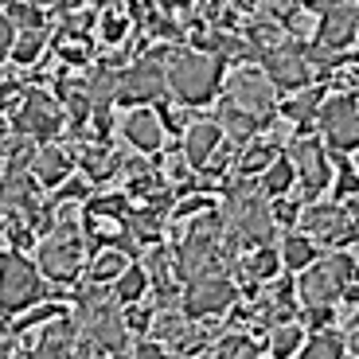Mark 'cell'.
<instances>
[{
    "label": "cell",
    "mask_w": 359,
    "mask_h": 359,
    "mask_svg": "<svg viewBox=\"0 0 359 359\" xmlns=\"http://www.w3.org/2000/svg\"><path fill=\"white\" fill-rule=\"evenodd\" d=\"M223 55L207 51H172L168 55V90L184 106H203L215 98L219 82H223Z\"/></svg>",
    "instance_id": "cell-1"
},
{
    "label": "cell",
    "mask_w": 359,
    "mask_h": 359,
    "mask_svg": "<svg viewBox=\"0 0 359 359\" xmlns=\"http://www.w3.org/2000/svg\"><path fill=\"white\" fill-rule=\"evenodd\" d=\"M86 250L90 243H86L82 223H55L36 246L39 273L47 281H55V285H71L82 273V266H86Z\"/></svg>",
    "instance_id": "cell-2"
},
{
    "label": "cell",
    "mask_w": 359,
    "mask_h": 359,
    "mask_svg": "<svg viewBox=\"0 0 359 359\" xmlns=\"http://www.w3.org/2000/svg\"><path fill=\"white\" fill-rule=\"evenodd\" d=\"M43 273H39V266H32V262H24L20 254L12 250H0V313H24V309H32L43 297Z\"/></svg>",
    "instance_id": "cell-3"
},
{
    "label": "cell",
    "mask_w": 359,
    "mask_h": 359,
    "mask_svg": "<svg viewBox=\"0 0 359 359\" xmlns=\"http://www.w3.org/2000/svg\"><path fill=\"white\" fill-rule=\"evenodd\" d=\"M297 226H305V234L324 250H340V246H351V238L359 234V223L348 215V207L328 199V203H301V219Z\"/></svg>",
    "instance_id": "cell-4"
},
{
    "label": "cell",
    "mask_w": 359,
    "mask_h": 359,
    "mask_svg": "<svg viewBox=\"0 0 359 359\" xmlns=\"http://www.w3.org/2000/svg\"><path fill=\"white\" fill-rule=\"evenodd\" d=\"M16 133L20 137H32V141H55V133L67 126V114H63V102L51 98L47 90H24V98L16 106Z\"/></svg>",
    "instance_id": "cell-5"
},
{
    "label": "cell",
    "mask_w": 359,
    "mask_h": 359,
    "mask_svg": "<svg viewBox=\"0 0 359 359\" xmlns=\"http://www.w3.org/2000/svg\"><path fill=\"white\" fill-rule=\"evenodd\" d=\"M316 121H320V133L328 141V149H336V153L359 149V102L351 94L328 98L320 106V114H316Z\"/></svg>",
    "instance_id": "cell-6"
},
{
    "label": "cell",
    "mask_w": 359,
    "mask_h": 359,
    "mask_svg": "<svg viewBox=\"0 0 359 359\" xmlns=\"http://www.w3.org/2000/svg\"><path fill=\"white\" fill-rule=\"evenodd\" d=\"M289 161H293L297 168V180H301V203L305 199H313L316 191H324L328 184H332V164H328V153H324V144L313 141V137L297 133L293 141H289Z\"/></svg>",
    "instance_id": "cell-7"
},
{
    "label": "cell",
    "mask_w": 359,
    "mask_h": 359,
    "mask_svg": "<svg viewBox=\"0 0 359 359\" xmlns=\"http://www.w3.org/2000/svg\"><path fill=\"white\" fill-rule=\"evenodd\" d=\"M168 94V71L161 67V59H137L133 67L117 74V102L133 106V102H161Z\"/></svg>",
    "instance_id": "cell-8"
},
{
    "label": "cell",
    "mask_w": 359,
    "mask_h": 359,
    "mask_svg": "<svg viewBox=\"0 0 359 359\" xmlns=\"http://www.w3.org/2000/svg\"><path fill=\"white\" fill-rule=\"evenodd\" d=\"M223 86H226L223 98H231L234 106L250 109V114L262 117V121L273 114V90H278V86H273L269 74L258 71V67H238V71H231Z\"/></svg>",
    "instance_id": "cell-9"
},
{
    "label": "cell",
    "mask_w": 359,
    "mask_h": 359,
    "mask_svg": "<svg viewBox=\"0 0 359 359\" xmlns=\"http://www.w3.org/2000/svg\"><path fill=\"white\" fill-rule=\"evenodd\" d=\"M262 71L269 74V82L278 90H301L313 82V67L305 59V43L301 39H285L273 51L262 55Z\"/></svg>",
    "instance_id": "cell-10"
},
{
    "label": "cell",
    "mask_w": 359,
    "mask_h": 359,
    "mask_svg": "<svg viewBox=\"0 0 359 359\" xmlns=\"http://www.w3.org/2000/svg\"><path fill=\"white\" fill-rule=\"evenodd\" d=\"M234 297H238L234 278H226V273H203V278L188 281V293H184V316H191V320L215 316V313H223V309L234 305Z\"/></svg>",
    "instance_id": "cell-11"
},
{
    "label": "cell",
    "mask_w": 359,
    "mask_h": 359,
    "mask_svg": "<svg viewBox=\"0 0 359 359\" xmlns=\"http://www.w3.org/2000/svg\"><path fill=\"white\" fill-rule=\"evenodd\" d=\"M164 121L156 109H144V106H133L126 117H121V137H126V144L133 149V153L141 156H156L164 149Z\"/></svg>",
    "instance_id": "cell-12"
},
{
    "label": "cell",
    "mask_w": 359,
    "mask_h": 359,
    "mask_svg": "<svg viewBox=\"0 0 359 359\" xmlns=\"http://www.w3.org/2000/svg\"><path fill=\"white\" fill-rule=\"evenodd\" d=\"M359 39V4H332V8H320V32H316V43H324L328 51H348Z\"/></svg>",
    "instance_id": "cell-13"
},
{
    "label": "cell",
    "mask_w": 359,
    "mask_h": 359,
    "mask_svg": "<svg viewBox=\"0 0 359 359\" xmlns=\"http://www.w3.org/2000/svg\"><path fill=\"white\" fill-rule=\"evenodd\" d=\"M74 164H79V156L71 153V144L43 141L32 156V176H36L39 188H59L63 180L74 176Z\"/></svg>",
    "instance_id": "cell-14"
},
{
    "label": "cell",
    "mask_w": 359,
    "mask_h": 359,
    "mask_svg": "<svg viewBox=\"0 0 359 359\" xmlns=\"http://www.w3.org/2000/svg\"><path fill=\"white\" fill-rule=\"evenodd\" d=\"M74 340H79V316H55L36 328L27 355H74Z\"/></svg>",
    "instance_id": "cell-15"
},
{
    "label": "cell",
    "mask_w": 359,
    "mask_h": 359,
    "mask_svg": "<svg viewBox=\"0 0 359 359\" xmlns=\"http://www.w3.org/2000/svg\"><path fill=\"white\" fill-rule=\"evenodd\" d=\"M223 141H226V133L215 117H211V121H188V126H184V156H188L191 168H199V172H203V164L211 161V153H215Z\"/></svg>",
    "instance_id": "cell-16"
},
{
    "label": "cell",
    "mask_w": 359,
    "mask_h": 359,
    "mask_svg": "<svg viewBox=\"0 0 359 359\" xmlns=\"http://www.w3.org/2000/svg\"><path fill=\"white\" fill-rule=\"evenodd\" d=\"M79 168L90 184H106V180H114L117 172L126 168V161H121L106 141H98V144H82L79 149Z\"/></svg>",
    "instance_id": "cell-17"
},
{
    "label": "cell",
    "mask_w": 359,
    "mask_h": 359,
    "mask_svg": "<svg viewBox=\"0 0 359 359\" xmlns=\"http://www.w3.org/2000/svg\"><path fill=\"white\" fill-rule=\"evenodd\" d=\"M215 121L223 126L226 141H234V144H246V141H250V137L262 129V117H254L250 109H243V106H234L231 98H223V102H219Z\"/></svg>",
    "instance_id": "cell-18"
},
{
    "label": "cell",
    "mask_w": 359,
    "mask_h": 359,
    "mask_svg": "<svg viewBox=\"0 0 359 359\" xmlns=\"http://www.w3.org/2000/svg\"><path fill=\"white\" fill-rule=\"evenodd\" d=\"M320 106H324V90L320 86H301V90H293V98L281 106V117H289L297 126V133H305L309 126L316 121V114H320Z\"/></svg>",
    "instance_id": "cell-19"
},
{
    "label": "cell",
    "mask_w": 359,
    "mask_h": 359,
    "mask_svg": "<svg viewBox=\"0 0 359 359\" xmlns=\"http://www.w3.org/2000/svg\"><path fill=\"white\" fill-rule=\"evenodd\" d=\"M243 36H246V43L258 51V59H262L266 51H273L278 43H285V39H289V36H285V24H281L278 16H269V12H254V16L246 20V32H243Z\"/></svg>",
    "instance_id": "cell-20"
},
{
    "label": "cell",
    "mask_w": 359,
    "mask_h": 359,
    "mask_svg": "<svg viewBox=\"0 0 359 359\" xmlns=\"http://www.w3.org/2000/svg\"><path fill=\"white\" fill-rule=\"evenodd\" d=\"M133 262V254L121 250V246H98V254H94V262H90V281H98V285H114L121 273H126V266Z\"/></svg>",
    "instance_id": "cell-21"
},
{
    "label": "cell",
    "mask_w": 359,
    "mask_h": 359,
    "mask_svg": "<svg viewBox=\"0 0 359 359\" xmlns=\"http://www.w3.org/2000/svg\"><path fill=\"white\" fill-rule=\"evenodd\" d=\"M273 156H278V149L262 137V141H246L243 149H238V156H234V176H262V172L273 164Z\"/></svg>",
    "instance_id": "cell-22"
},
{
    "label": "cell",
    "mask_w": 359,
    "mask_h": 359,
    "mask_svg": "<svg viewBox=\"0 0 359 359\" xmlns=\"http://www.w3.org/2000/svg\"><path fill=\"white\" fill-rule=\"evenodd\" d=\"M316 250H320V246H316L305 231H289L278 254H281V266H285V269H293V273H301L305 266H313V262L320 258Z\"/></svg>",
    "instance_id": "cell-23"
},
{
    "label": "cell",
    "mask_w": 359,
    "mask_h": 359,
    "mask_svg": "<svg viewBox=\"0 0 359 359\" xmlns=\"http://www.w3.org/2000/svg\"><path fill=\"white\" fill-rule=\"evenodd\" d=\"M129 32H133V16H129V8H102L98 12V39L106 47H121V43H129Z\"/></svg>",
    "instance_id": "cell-24"
},
{
    "label": "cell",
    "mask_w": 359,
    "mask_h": 359,
    "mask_svg": "<svg viewBox=\"0 0 359 359\" xmlns=\"http://www.w3.org/2000/svg\"><path fill=\"white\" fill-rule=\"evenodd\" d=\"M293 184H297V168H293V161H289V156H273V164H269V168L262 172V180H258L262 196H269V199L289 196V191H293Z\"/></svg>",
    "instance_id": "cell-25"
},
{
    "label": "cell",
    "mask_w": 359,
    "mask_h": 359,
    "mask_svg": "<svg viewBox=\"0 0 359 359\" xmlns=\"http://www.w3.org/2000/svg\"><path fill=\"white\" fill-rule=\"evenodd\" d=\"M144 289H149V269L137 266V262H129L126 273L109 285V293H114L117 305H133V301H144Z\"/></svg>",
    "instance_id": "cell-26"
},
{
    "label": "cell",
    "mask_w": 359,
    "mask_h": 359,
    "mask_svg": "<svg viewBox=\"0 0 359 359\" xmlns=\"http://www.w3.org/2000/svg\"><path fill=\"white\" fill-rule=\"evenodd\" d=\"M301 344H305V324L301 320H281V324L269 328L266 348H269V355H297Z\"/></svg>",
    "instance_id": "cell-27"
},
{
    "label": "cell",
    "mask_w": 359,
    "mask_h": 359,
    "mask_svg": "<svg viewBox=\"0 0 359 359\" xmlns=\"http://www.w3.org/2000/svg\"><path fill=\"white\" fill-rule=\"evenodd\" d=\"M43 51H47L43 27H24V32H16V43H12V63L16 67H36Z\"/></svg>",
    "instance_id": "cell-28"
},
{
    "label": "cell",
    "mask_w": 359,
    "mask_h": 359,
    "mask_svg": "<svg viewBox=\"0 0 359 359\" xmlns=\"http://www.w3.org/2000/svg\"><path fill=\"white\" fill-rule=\"evenodd\" d=\"M281 24H285V36L309 43V39H316V32H320V12L309 8V4H297V8L281 20Z\"/></svg>",
    "instance_id": "cell-29"
},
{
    "label": "cell",
    "mask_w": 359,
    "mask_h": 359,
    "mask_svg": "<svg viewBox=\"0 0 359 359\" xmlns=\"http://www.w3.org/2000/svg\"><path fill=\"white\" fill-rule=\"evenodd\" d=\"M301 355H313V359H332V355H344V336L336 328H316L305 344H301Z\"/></svg>",
    "instance_id": "cell-30"
},
{
    "label": "cell",
    "mask_w": 359,
    "mask_h": 359,
    "mask_svg": "<svg viewBox=\"0 0 359 359\" xmlns=\"http://www.w3.org/2000/svg\"><path fill=\"white\" fill-rule=\"evenodd\" d=\"M211 355H258V348L250 336H243V328H234V332L211 340Z\"/></svg>",
    "instance_id": "cell-31"
},
{
    "label": "cell",
    "mask_w": 359,
    "mask_h": 359,
    "mask_svg": "<svg viewBox=\"0 0 359 359\" xmlns=\"http://www.w3.org/2000/svg\"><path fill=\"white\" fill-rule=\"evenodd\" d=\"M86 211H94V215H114V219H126L129 215V191H109V196H98L90 199Z\"/></svg>",
    "instance_id": "cell-32"
},
{
    "label": "cell",
    "mask_w": 359,
    "mask_h": 359,
    "mask_svg": "<svg viewBox=\"0 0 359 359\" xmlns=\"http://www.w3.org/2000/svg\"><path fill=\"white\" fill-rule=\"evenodd\" d=\"M328 79H332V90H336V94H355V90H359V59L336 63L332 71H328Z\"/></svg>",
    "instance_id": "cell-33"
},
{
    "label": "cell",
    "mask_w": 359,
    "mask_h": 359,
    "mask_svg": "<svg viewBox=\"0 0 359 359\" xmlns=\"http://www.w3.org/2000/svg\"><path fill=\"white\" fill-rule=\"evenodd\" d=\"M8 16H12V24H16L20 32H24V27H43V12L36 8V0H12Z\"/></svg>",
    "instance_id": "cell-34"
},
{
    "label": "cell",
    "mask_w": 359,
    "mask_h": 359,
    "mask_svg": "<svg viewBox=\"0 0 359 359\" xmlns=\"http://www.w3.org/2000/svg\"><path fill=\"white\" fill-rule=\"evenodd\" d=\"M0 355H24V340L16 324H8V313H0Z\"/></svg>",
    "instance_id": "cell-35"
},
{
    "label": "cell",
    "mask_w": 359,
    "mask_h": 359,
    "mask_svg": "<svg viewBox=\"0 0 359 359\" xmlns=\"http://www.w3.org/2000/svg\"><path fill=\"white\" fill-rule=\"evenodd\" d=\"M164 180H168V184H188V176H191V161L188 156H184V149H180V153H172L168 161H164Z\"/></svg>",
    "instance_id": "cell-36"
},
{
    "label": "cell",
    "mask_w": 359,
    "mask_h": 359,
    "mask_svg": "<svg viewBox=\"0 0 359 359\" xmlns=\"http://www.w3.org/2000/svg\"><path fill=\"white\" fill-rule=\"evenodd\" d=\"M273 219H278L281 226H297V219H301V199H273Z\"/></svg>",
    "instance_id": "cell-37"
},
{
    "label": "cell",
    "mask_w": 359,
    "mask_h": 359,
    "mask_svg": "<svg viewBox=\"0 0 359 359\" xmlns=\"http://www.w3.org/2000/svg\"><path fill=\"white\" fill-rule=\"evenodd\" d=\"M20 98H24L20 79H4V82H0V109H4V114H8V109H16Z\"/></svg>",
    "instance_id": "cell-38"
},
{
    "label": "cell",
    "mask_w": 359,
    "mask_h": 359,
    "mask_svg": "<svg viewBox=\"0 0 359 359\" xmlns=\"http://www.w3.org/2000/svg\"><path fill=\"white\" fill-rule=\"evenodd\" d=\"M12 43H16V24H12V16L0 12V63L12 55Z\"/></svg>",
    "instance_id": "cell-39"
},
{
    "label": "cell",
    "mask_w": 359,
    "mask_h": 359,
    "mask_svg": "<svg viewBox=\"0 0 359 359\" xmlns=\"http://www.w3.org/2000/svg\"><path fill=\"white\" fill-rule=\"evenodd\" d=\"M254 4H258L262 12H269V16H278V20H285L289 12H293L297 4H301V0H254Z\"/></svg>",
    "instance_id": "cell-40"
},
{
    "label": "cell",
    "mask_w": 359,
    "mask_h": 359,
    "mask_svg": "<svg viewBox=\"0 0 359 359\" xmlns=\"http://www.w3.org/2000/svg\"><path fill=\"white\" fill-rule=\"evenodd\" d=\"M191 4L196 0H156V8L168 12V16H184V12H191Z\"/></svg>",
    "instance_id": "cell-41"
},
{
    "label": "cell",
    "mask_w": 359,
    "mask_h": 359,
    "mask_svg": "<svg viewBox=\"0 0 359 359\" xmlns=\"http://www.w3.org/2000/svg\"><path fill=\"white\" fill-rule=\"evenodd\" d=\"M305 4L320 12V8H332V4H359V0H305Z\"/></svg>",
    "instance_id": "cell-42"
},
{
    "label": "cell",
    "mask_w": 359,
    "mask_h": 359,
    "mask_svg": "<svg viewBox=\"0 0 359 359\" xmlns=\"http://www.w3.org/2000/svg\"><path fill=\"white\" fill-rule=\"evenodd\" d=\"M36 4H47V8H63V4H71V0H36Z\"/></svg>",
    "instance_id": "cell-43"
},
{
    "label": "cell",
    "mask_w": 359,
    "mask_h": 359,
    "mask_svg": "<svg viewBox=\"0 0 359 359\" xmlns=\"http://www.w3.org/2000/svg\"><path fill=\"white\" fill-rule=\"evenodd\" d=\"M351 258H355V266H359V234L351 238Z\"/></svg>",
    "instance_id": "cell-44"
},
{
    "label": "cell",
    "mask_w": 359,
    "mask_h": 359,
    "mask_svg": "<svg viewBox=\"0 0 359 359\" xmlns=\"http://www.w3.org/2000/svg\"><path fill=\"white\" fill-rule=\"evenodd\" d=\"M351 168H355V176H359V149H351Z\"/></svg>",
    "instance_id": "cell-45"
},
{
    "label": "cell",
    "mask_w": 359,
    "mask_h": 359,
    "mask_svg": "<svg viewBox=\"0 0 359 359\" xmlns=\"http://www.w3.org/2000/svg\"><path fill=\"white\" fill-rule=\"evenodd\" d=\"M4 4H8V0H0V8H4Z\"/></svg>",
    "instance_id": "cell-46"
},
{
    "label": "cell",
    "mask_w": 359,
    "mask_h": 359,
    "mask_svg": "<svg viewBox=\"0 0 359 359\" xmlns=\"http://www.w3.org/2000/svg\"><path fill=\"white\" fill-rule=\"evenodd\" d=\"M0 211H4V199H0Z\"/></svg>",
    "instance_id": "cell-47"
},
{
    "label": "cell",
    "mask_w": 359,
    "mask_h": 359,
    "mask_svg": "<svg viewBox=\"0 0 359 359\" xmlns=\"http://www.w3.org/2000/svg\"><path fill=\"white\" fill-rule=\"evenodd\" d=\"M71 4H79V0H71Z\"/></svg>",
    "instance_id": "cell-48"
}]
</instances>
